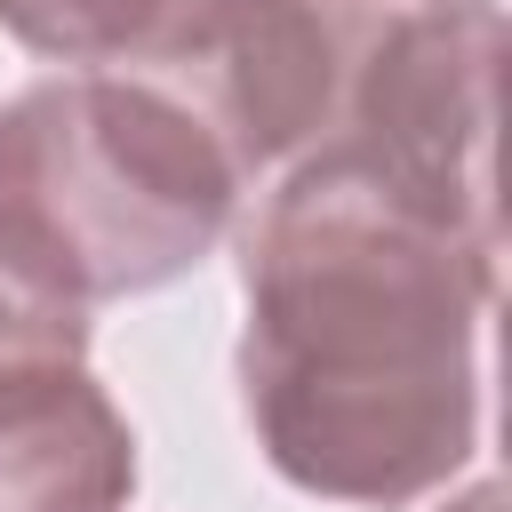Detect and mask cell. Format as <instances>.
Listing matches in <instances>:
<instances>
[{"instance_id":"2","label":"cell","mask_w":512,"mask_h":512,"mask_svg":"<svg viewBox=\"0 0 512 512\" xmlns=\"http://www.w3.org/2000/svg\"><path fill=\"white\" fill-rule=\"evenodd\" d=\"M224 200L232 160L216 128L152 88L72 80L0 120V280L56 312L176 272Z\"/></svg>"},{"instance_id":"1","label":"cell","mask_w":512,"mask_h":512,"mask_svg":"<svg viewBox=\"0 0 512 512\" xmlns=\"http://www.w3.org/2000/svg\"><path fill=\"white\" fill-rule=\"evenodd\" d=\"M448 208L376 160L296 176L248 264V400L312 488L392 496L464 440Z\"/></svg>"},{"instance_id":"3","label":"cell","mask_w":512,"mask_h":512,"mask_svg":"<svg viewBox=\"0 0 512 512\" xmlns=\"http://www.w3.org/2000/svg\"><path fill=\"white\" fill-rule=\"evenodd\" d=\"M128 488V432L64 352H0V512H104Z\"/></svg>"}]
</instances>
